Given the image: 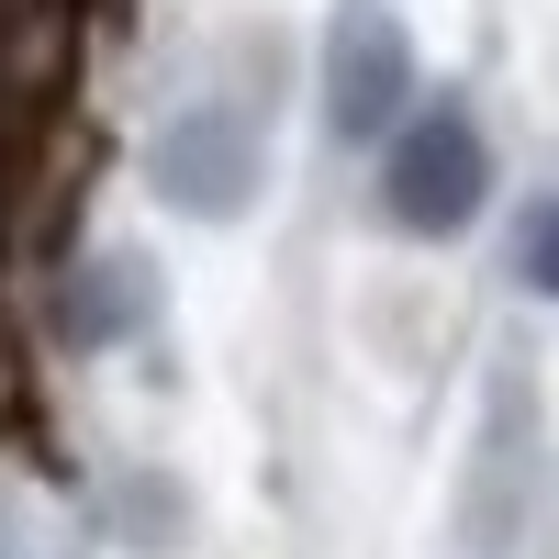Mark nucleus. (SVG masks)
<instances>
[{"label": "nucleus", "mask_w": 559, "mask_h": 559, "mask_svg": "<svg viewBox=\"0 0 559 559\" xmlns=\"http://www.w3.org/2000/svg\"><path fill=\"white\" fill-rule=\"evenodd\" d=\"M481 202H492V146H481L471 102H426V112H403L392 157H381V213L403 224V236H459Z\"/></svg>", "instance_id": "1"}, {"label": "nucleus", "mask_w": 559, "mask_h": 559, "mask_svg": "<svg viewBox=\"0 0 559 559\" xmlns=\"http://www.w3.org/2000/svg\"><path fill=\"white\" fill-rule=\"evenodd\" d=\"M258 168H269V157H258V112H247V102H191V112H168L157 146H146L157 202L191 213V224L247 213V202H258Z\"/></svg>", "instance_id": "2"}, {"label": "nucleus", "mask_w": 559, "mask_h": 559, "mask_svg": "<svg viewBox=\"0 0 559 559\" xmlns=\"http://www.w3.org/2000/svg\"><path fill=\"white\" fill-rule=\"evenodd\" d=\"M403 112H414V34L369 0H347L336 34H324V134L369 146V134H403Z\"/></svg>", "instance_id": "3"}, {"label": "nucleus", "mask_w": 559, "mask_h": 559, "mask_svg": "<svg viewBox=\"0 0 559 559\" xmlns=\"http://www.w3.org/2000/svg\"><path fill=\"white\" fill-rule=\"evenodd\" d=\"M134 324H146V269H134V258H90L68 280V336L79 347H123Z\"/></svg>", "instance_id": "4"}, {"label": "nucleus", "mask_w": 559, "mask_h": 559, "mask_svg": "<svg viewBox=\"0 0 559 559\" xmlns=\"http://www.w3.org/2000/svg\"><path fill=\"white\" fill-rule=\"evenodd\" d=\"M515 280L559 302V202H537V213H526V236H515Z\"/></svg>", "instance_id": "5"}]
</instances>
